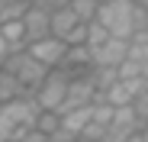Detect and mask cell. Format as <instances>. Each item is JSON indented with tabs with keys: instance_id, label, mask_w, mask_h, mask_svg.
I'll use <instances>...</instances> for the list:
<instances>
[{
	"instance_id": "1",
	"label": "cell",
	"mask_w": 148,
	"mask_h": 142,
	"mask_svg": "<svg viewBox=\"0 0 148 142\" xmlns=\"http://www.w3.org/2000/svg\"><path fill=\"white\" fill-rule=\"evenodd\" d=\"M0 68H3V71H10V74L23 84V87H26V90H32L36 94V87L48 78V71H52V68H45L39 58H32L29 55V49H19V52H13L3 65H0Z\"/></svg>"
},
{
	"instance_id": "2",
	"label": "cell",
	"mask_w": 148,
	"mask_h": 142,
	"mask_svg": "<svg viewBox=\"0 0 148 142\" xmlns=\"http://www.w3.org/2000/svg\"><path fill=\"white\" fill-rule=\"evenodd\" d=\"M68 87H71V74L64 68H52L48 71V78L36 87V103L42 107V110H61V103H64V97H68Z\"/></svg>"
},
{
	"instance_id": "3",
	"label": "cell",
	"mask_w": 148,
	"mask_h": 142,
	"mask_svg": "<svg viewBox=\"0 0 148 142\" xmlns=\"http://www.w3.org/2000/svg\"><path fill=\"white\" fill-rule=\"evenodd\" d=\"M97 94H100V90H97V81H93L90 71H87V74H71V87H68V97H64L58 116L61 113H71V110H81V107H90L97 100Z\"/></svg>"
},
{
	"instance_id": "4",
	"label": "cell",
	"mask_w": 148,
	"mask_h": 142,
	"mask_svg": "<svg viewBox=\"0 0 148 142\" xmlns=\"http://www.w3.org/2000/svg\"><path fill=\"white\" fill-rule=\"evenodd\" d=\"M26 49H29V55L39 58L45 68H61L71 45H68L64 39H58V36H45V39H39V42H29Z\"/></svg>"
},
{
	"instance_id": "5",
	"label": "cell",
	"mask_w": 148,
	"mask_h": 142,
	"mask_svg": "<svg viewBox=\"0 0 148 142\" xmlns=\"http://www.w3.org/2000/svg\"><path fill=\"white\" fill-rule=\"evenodd\" d=\"M90 58H93V68H119L122 61L129 58V39L110 36L103 45L90 49Z\"/></svg>"
},
{
	"instance_id": "6",
	"label": "cell",
	"mask_w": 148,
	"mask_h": 142,
	"mask_svg": "<svg viewBox=\"0 0 148 142\" xmlns=\"http://www.w3.org/2000/svg\"><path fill=\"white\" fill-rule=\"evenodd\" d=\"M0 110H3L10 120L16 123V126H23V129H36L39 116H42V107L36 103V97H32V94H26V97H16V100L3 103Z\"/></svg>"
},
{
	"instance_id": "7",
	"label": "cell",
	"mask_w": 148,
	"mask_h": 142,
	"mask_svg": "<svg viewBox=\"0 0 148 142\" xmlns=\"http://www.w3.org/2000/svg\"><path fill=\"white\" fill-rule=\"evenodd\" d=\"M145 78H135V81H126V78H119L116 84H110L106 90H100V97L106 100V103H113V107H132L135 103V97L145 90Z\"/></svg>"
},
{
	"instance_id": "8",
	"label": "cell",
	"mask_w": 148,
	"mask_h": 142,
	"mask_svg": "<svg viewBox=\"0 0 148 142\" xmlns=\"http://www.w3.org/2000/svg\"><path fill=\"white\" fill-rule=\"evenodd\" d=\"M23 26H26V45L29 42H39L45 36H52V13L32 3L26 13H23Z\"/></svg>"
},
{
	"instance_id": "9",
	"label": "cell",
	"mask_w": 148,
	"mask_h": 142,
	"mask_svg": "<svg viewBox=\"0 0 148 142\" xmlns=\"http://www.w3.org/2000/svg\"><path fill=\"white\" fill-rule=\"evenodd\" d=\"M77 26H84L81 23V16L74 13L71 7H64V10H55L52 13V36H58V39H71L74 32H77Z\"/></svg>"
},
{
	"instance_id": "10",
	"label": "cell",
	"mask_w": 148,
	"mask_h": 142,
	"mask_svg": "<svg viewBox=\"0 0 148 142\" xmlns=\"http://www.w3.org/2000/svg\"><path fill=\"white\" fill-rule=\"evenodd\" d=\"M93 123V103L90 107H81V110H71V113H61V126L74 136H84V129Z\"/></svg>"
},
{
	"instance_id": "11",
	"label": "cell",
	"mask_w": 148,
	"mask_h": 142,
	"mask_svg": "<svg viewBox=\"0 0 148 142\" xmlns=\"http://www.w3.org/2000/svg\"><path fill=\"white\" fill-rule=\"evenodd\" d=\"M0 32H3V39L13 45V52L26 49V26H23V19H7V23H0Z\"/></svg>"
},
{
	"instance_id": "12",
	"label": "cell",
	"mask_w": 148,
	"mask_h": 142,
	"mask_svg": "<svg viewBox=\"0 0 148 142\" xmlns=\"http://www.w3.org/2000/svg\"><path fill=\"white\" fill-rule=\"evenodd\" d=\"M129 58H135V61H148V29L145 32H135L132 39H129Z\"/></svg>"
},
{
	"instance_id": "13",
	"label": "cell",
	"mask_w": 148,
	"mask_h": 142,
	"mask_svg": "<svg viewBox=\"0 0 148 142\" xmlns=\"http://www.w3.org/2000/svg\"><path fill=\"white\" fill-rule=\"evenodd\" d=\"M71 10L81 16V23H93L97 10H100V0H71Z\"/></svg>"
},
{
	"instance_id": "14",
	"label": "cell",
	"mask_w": 148,
	"mask_h": 142,
	"mask_svg": "<svg viewBox=\"0 0 148 142\" xmlns=\"http://www.w3.org/2000/svg\"><path fill=\"white\" fill-rule=\"evenodd\" d=\"M110 39V29L103 26V23H87V49H97V45H103Z\"/></svg>"
},
{
	"instance_id": "15",
	"label": "cell",
	"mask_w": 148,
	"mask_h": 142,
	"mask_svg": "<svg viewBox=\"0 0 148 142\" xmlns=\"http://www.w3.org/2000/svg\"><path fill=\"white\" fill-rule=\"evenodd\" d=\"M36 129H39V132H45V136H52L55 129H61V116H58L55 110H42V116H39Z\"/></svg>"
},
{
	"instance_id": "16",
	"label": "cell",
	"mask_w": 148,
	"mask_h": 142,
	"mask_svg": "<svg viewBox=\"0 0 148 142\" xmlns=\"http://www.w3.org/2000/svg\"><path fill=\"white\" fill-rule=\"evenodd\" d=\"M119 78H126V81H135V78H145V65L135 61V58H126L119 65Z\"/></svg>"
},
{
	"instance_id": "17",
	"label": "cell",
	"mask_w": 148,
	"mask_h": 142,
	"mask_svg": "<svg viewBox=\"0 0 148 142\" xmlns=\"http://www.w3.org/2000/svg\"><path fill=\"white\" fill-rule=\"evenodd\" d=\"M36 7H42V10H48V13H55V10H64V7H71V0H32Z\"/></svg>"
},
{
	"instance_id": "18",
	"label": "cell",
	"mask_w": 148,
	"mask_h": 142,
	"mask_svg": "<svg viewBox=\"0 0 148 142\" xmlns=\"http://www.w3.org/2000/svg\"><path fill=\"white\" fill-rule=\"evenodd\" d=\"M19 142H48V136L45 132H39V129H29V132H23V139Z\"/></svg>"
},
{
	"instance_id": "19",
	"label": "cell",
	"mask_w": 148,
	"mask_h": 142,
	"mask_svg": "<svg viewBox=\"0 0 148 142\" xmlns=\"http://www.w3.org/2000/svg\"><path fill=\"white\" fill-rule=\"evenodd\" d=\"M10 55H13V45H10V42L3 39V32H0V65H3V61H7Z\"/></svg>"
},
{
	"instance_id": "20",
	"label": "cell",
	"mask_w": 148,
	"mask_h": 142,
	"mask_svg": "<svg viewBox=\"0 0 148 142\" xmlns=\"http://www.w3.org/2000/svg\"><path fill=\"white\" fill-rule=\"evenodd\" d=\"M135 3H138V7H145V10H148V0H135Z\"/></svg>"
},
{
	"instance_id": "21",
	"label": "cell",
	"mask_w": 148,
	"mask_h": 142,
	"mask_svg": "<svg viewBox=\"0 0 148 142\" xmlns=\"http://www.w3.org/2000/svg\"><path fill=\"white\" fill-rule=\"evenodd\" d=\"M142 136H145V142H148V126H145V129H142Z\"/></svg>"
},
{
	"instance_id": "22",
	"label": "cell",
	"mask_w": 148,
	"mask_h": 142,
	"mask_svg": "<svg viewBox=\"0 0 148 142\" xmlns=\"http://www.w3.org/2000/svg\"><path fill=\"white\" fill-rule=\"evenodd\" d=\"M145 81H148V61H145Z\"/></svg>"
}]
</instances>
